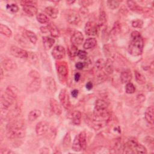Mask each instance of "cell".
<instances>
[{
	"mask_svg": "<svg viewBox=\"0 0 154 154\" xmlns=\"http://www.w3.org/2000/svg\"><path fill=\"white\" fill-rule=\"evenodd\" d=\"M7 136L9 138H20L25 135L24 123L21 120H12L7 125Z\"/></svg>",
	"mask_w": 154,
	"mask_h": 154,
	"instance_id": "6da1fadb",
	"label": "cell"
},
{
	"mask_svg": "<svg viewBox=\"0 0 154 154\" xmlns=\"http://www.w3.org/2000/svg\"><path fill=\"white\" fill-rule=\"evenodd\" d=\"M132 40L128 47L129 54L133 56H138L143 52L144 43L140 33L134 31L131 33Z\"/></svg>",
	"mask_w": 154,
	"mask_h": 154,
	"instance_id": "7a4b0ae2",
	"label": "cell"
},
{
	"mask_svg": "<svg viewBox=\"0 0 154 154\" xmlns=\"http://www.w3.org/2000/svg\"><path fill=\"white\" fill-rule=\"evenodd\" d=\"M29 76L32 78L31 82L26 88L28 93H34L38 91L41 87V78L38 72L31 70L29 73Z\"/></svg>",
	"mask_w": 154,
	"mask_h": 154,
	"instance_id": "3957f363",
	"label": "cell"
},
{
	"mask_svg": "<svg viewBox=\"0 0 154 154\" xmlns=\"http://www.w3.org/2000/svg\"><path fill=\"white\" fill-rule=\"evenodd\" d=\"M65 17L66 20L69 23L73 25L78 24L81 20L79 14L76 11L73 10H67L65 13Z\"/></svg>",
	"mask_w": 154,
	"mask_h": 154,
	"instance_id": "277c9868",
	"label": "cell"
},
{
	"mask_svg": "<svg viewBox=\"0 0 154 154\" xmlns=\"http://www.w3.org/2000/svg\"><path fill=\"white\" fill-rule=\"evenodd\" d=\"M15 99L9 96L7 93L2 95L1 98V109L2 111H7L13 103Z\"/></svg>",
	"mask_w": 154,
	"mask_h": 154,
	"instance_id": "5b68a950",
	"label": "cell"
},
{
	"mask_svg": "<svg viewBox=\"0 0 154 154\" xmlns=\"http://www.w3.org/2000/svg\"><path fill=\"white\" fill-rule=\"evenodd\" d=\"M59 99L61 104L66 109H69L71 107V103L70 101L69 96L65 89H62L59 94Z\"/></svg>",
	"mask_w": 154,
	"mask_h": 154,
	"instance_id": "8992f818",
	"label": "cell"
},
{
	"mask_svg": "<svg viewBox=\"0 0 154 154\" xmlns=\"http://www.w3.org/2000/svg\"><path fill=\"white\" fill-rule=\"evenodd\" d=\"M10 51L11 54L16 57L19 58H27L28 55V52H26L25 50L19 48L16 46H11L10 49Z\"/></svg>",
	"mask_w": 154,
	"mask_h": 154,
	"instance_id": "52a82bcc",
	"label": "cell"
},
{
	"mask_svg": "<svg viewBox=\"0 0 154 154\" xmlns=\"http://www.w3.org/2000/svg\"><path fill=\"white\" fill-rule=\"evenodd\" d=\"M99 26L92 21L88 22L85 25V32L88 35H95L97 34Z\"/></svg>",
	"mask_w": 154,
	"mask_h": 154,
	"instance_id": "ba28073f",
	"label": "cell"
},
{
	"mask_svg": "<svg viewBox=\"0 0 154 154\" xmlns=\"http://www.w3.org/2000/svg\"><path fill=\"white\" fill-rule=\"evenodd\" d=\"M65 55H66L65 49L63 46L61 45H58L55 46L53 50L52 51V55L55 59H57V60L63 58L65 57Z\"/></svg>",
	"mask_w": 154,
	"mask_h": 154,
	"instance_id": "9c48e42d",
	"label": "cell"
},
{
	"mask_svg": "<svg viewBox=\"0 0 154 154\" xmlns=\"http://www.w3.org/2000/svg\"><path fill=\"white\" fill-rule=\"evenodd\" d=\"M57 72L60 78L64 79L68 75V67L66 62H59L57 66Z\"/></svg>",
	"mask_w": 154,
	"mask_h": 154,
	"instance_id": "30bf717a",
	"label": "cell"
},
{
	"mask_svg": "<svg viewBox=\"0 0 154 154\" xmlns=\"http://www.w3.org/2000/svg\"><path fill=\"white\" fill-rule=\"evenodd\" d=\"M49 129V123L46 121L38 122L35 126V132L38 135H44Z\"/></svg>",
	"mask_w": 154,
	"mask_h": 154,
	"instance_id": "8fae6325",
	"label": "cell"
},
{
	"mask_svg": "<svg viewBox=\"0 0 154 154\" xmlns=\"http://www.w3.org/2000/svg\"><path fill=\"white\" fill-rule=\"evenodd\" d=\"M84 40V35L81 32L76 31H75L71 37V42L73 45L77 46L80 45Z\"/></svg>",
	"mask_w": 154,
	"mask_h": 154,
	"instance_id": "7c38bea8",
	"label": "cell"
},
{
	"mask_svg": "<svg viewBox=\"0 0 154 154\" xmlns=\"http://www.w3.org/2000/svg\"><path fill=\"white\" fill-rule=\"evenodd\" d=\"M2 67L7 71H13L17 69V64L14 61L11 59L6 58L2 62Z\"/></svg>",
	"mask_w": 154,
	"mask_h": 154,
	"instance_id": "4fadbf2b",
	"label": "cell"
},
{
	"mask_svg": "<svg viewBox=\"0 0 154 154\" xmlns=\"http://www.w3.org/2000/svg\"><path fill=\"white\" fill-rule=\"evenodd\" d=\"M50 107L52 111L56 115H60L62 113V108L58 102L54 98H51L49 101Z\"/></svg>",
	"mask_w": 154,
	"mask_h": 154,
	"instance_id": "5bb4252c",
	"label": "cell"
},
{
	"mask_svg": "<svg viewBox=\"0 0 154 154\" xmlns=\"http://www.w3.org/2000/svg\"><path fill=\"white\" fill-rule=\"evenodd\" d=\"M108 103L103 99H97L94 105V111H103L108 109Z\"/></svg>",
	"mask_w": 154,
	"mask_h": 154,
	"instance_id": "9a60e30c",
	"label": "cell"
},
{
	"mask_svg": "<svg viewBox=\"0 0 154 154\" xmlns=\"http://www.w3.org/2000/svg\"><path fill=\"white\" fill-rule=\"evenodd\" d=\"M153 106L151 105L149 106L145 111V119L147 123L150 125L153 124Z\"/></svg>",
	"mask_w": 154,
	"mask_h": 154,
	"instance_id": "2e32d148",
	"label": "cell"
},
{
	"mask_svg": "<svg viewBox=\"0 0 154 154\" xmlns=\"http://www.w3.org/2000/svg\"><path fill=\"white\" fill-rule=\"evenodd\" d=\"M132 79V73L130 70L127 69L123 70L120 75V80L123 84L130 82Z\"/></svg>",
	"mask_w": 154,
	"mask_h": 154,
	"instance_id": "e0dca14e",
	"label": "cell"
},
{
	"mask_svg": "<svg viewBox=\"0 0 154 154\" xmlns=\"http://www.w3.org/2000/svg\"><path fill=\"white\" fill-rule=\"evenodd\" d=\"M46 85L48 89L52 92L55 93L57 90V86L56 83L54 79L51 76H48L46 78Z\"/></svg>",
	"mask_w": 154,
	"mask_h": 154,
	"instance_id": "ac0fdd59",
	"label": "cell"
},
{
	"mask_svg": "<svg viewBox=\"0 0 154 154\" xmlns=\"http://www.w3.org/2000/svg\"><path fill=\"white\" fill-rule=\"evenodd\" d=\"M121 26L119 22H116L114 23L111 31H110V36L112 39H116L120 32Z\"/></svg>",
	"mask_w": 154,
	"mask_h": 154,
	"instance_id": "d6986e66",
	"label": "cell"
},
{
	"mask_svg": "<svg viewBox=\"0 0 154 154\" xmlns=\"http://www.w3.org/2000/svg\"><path fill=\"white\" fill-rule=\"evenodd\" d=\"M47 28L48 29L49 32H50L51 35L54 37H58L60 35V31L58 29V28L52 23H49L48 26Z\"/></svg>",
	"mask_w": 154,
	"mask_h": 154,
	"instance_id": "ffe728a7",
	"label": "cell"
},
{
	"mask_svg": "<svg viewBox=\"0 0 154 154\" xmlns=\"http://www.w3.org/2000/svg\"><path fill=\"white\" fill-rule=\"evenodd\" d=\"M55 43V40L53 38L49 37H43V44L45 49L46 50L50 49L54 44Z\"/></svg>",
	"mask_w": 154,
	"mask_h": 154,
	"instance_id": "44dd1931",
	"label": "cell"
},
{
	"mask_svg": "<svg viewBox=\"0 0 154 154\" xmlns=\"http://www.w3.org/2000/svg\"><path fill=\"white\" fill-rule=\"evenodd\" d=\"M127 5L128 7L130 8L131 10L135 11V12H138L141 13L143 11V8L138 5L136 2L133 1H127Z\"/></svg>",
	"mask_w": 154,
	"mask_h": 154,
	"instance_id": "7402d4cb",
	"label": "cell"
},
{
	"mask_svg": "<svg viewBox=\"0 0 154 154\" xmlns=\"http://www.w3.org/2000/svg\"><path fill=\"white\" fill-rule=\"evenodd\" d=\"M45 11L49 16H50L52 19L57 18L58 14V10L53 7H48L45 8Z\"/></svg>",
	"mask_w": 154,
	"mask_h": 154,
	"instance_id": "603a6c76",
	"label": "cell"
},
{
	"mask_svg": "<svg viewBox=\"0 0 154 154\" xmlns=\"http://www.w3.org/2000/svg\"><path fill=\"white\" fill-rule=\"evenodd\" d=\"M96 45L97 40L94 38H88L85 41L83 47L86 49H90L95 47Z\"/></svg>",
	"mask_w": 154,
	"mask_h": 154,
	"instance_id": "cb8c5ba5",
	"label": "cell"
},
{
	"mask_svg": "<svg viewBox=\"0 0 154 154\" xmlns=\"http://www.w3.org/2000/svg\"><path fill=\"white\" fill-rule=\"evenodd\" d=\"M5 93L16 99L18 95V90L16 87L10 85L6 88Z\"/></svg>",
	"mask_w": 154,
	"mask_h": 154,
	"instance_id": "d4e9b609",
	"label": "cell"
},
{
	"mask_svg": "<svg viewBox=\"0 0 154 154\" xmlns=\"http://www.w3.org/2000/svg\"><path fill=\"white\" fill-rule=\"evenodd\" d=\"M23 10L29 16H34L37 13V8L34 5H24Z\"/></svg>",
	"mask_w": 154,
	"mask_h": 154,
	"instance_id": "484cf974",
	"label": "cell"
},
{
	"mask_svg": "<svg viewBox=\"0 0 154 154\" xmlns=\"http://www.w3.org/2000/svg\"><path fill=\"white\" fill-rule=\"evenodd\" d=\"M72 122L75 125H79L81 122V113L79 111H75L73 112L72 115Z\"/></svg>",
	"mask_w": 154,
	"mask_h": 154,
	"instance_id": "4316f807",
	"label": "cell"
},
{
	"mask_svg": "<svg viewBox=\"0 0 154 154\" xmlns=\"http://www.w3.org/2000/svg\"><path fill=\"white\" fill-rule=\"evenodd\" d=\"M79 141L81 146L82 149L85 150L87 147V138H86V134L84 131L81 132L78 135Z\"/></svg>",
	"mask_w": 154,
	"mask_h": 154,
	"instance_id": "83f0119b",
	"label": "cell"
},
{
	"mask_svg": "<svg viewBox=\"0 0 154 154\" xmlns=\"http://www.w3.org/2000/svg\"><path fill=\"white\" fill-rule=\"evenodd\" d=\"M0 32L7 37H10L12 35V31L9 27L4 24H0Z\"/></svg>",
	"mask_w": 154,
	"mask_h": 154,
	"instance_id": "f1b7e54d",
	"label": "cell"
},
{
	"mask_svg": "<svg viewBox=\"0 0 154 154\" xmlns=\"http://www.w3.org/2000/svg\"><path fill=\"white\" fill-rule=\"evenodd\" d=\"M41 116V111L39 109H34L29 112L28 114V120L30 122L35 120Z\"/></svg>",
	"mask_w": 154,
	"mask_h": 154,
	"instance_id": "f546056e",
	"label": "cell"
},
{
	"mask_svg": "<svg viewBox=\"0 0 154 154\" xmlns=\"http://www.w3.org/2000/svg\"><path fill=\"white\" fill-rule=\"evenodd\" d=\"M134 153H146L147 150L144 146L141 144L138 143L137 142L135 143L133 147Z\"/></svg>",
	"mask_w": 154,
	"mask_h": 154,
	"instance_id": "4dcf8cb0",
	"label": "cell"
},
{
	"mask_svg": "<svg viewBox=\"0 0 154 154\" xmlns=\"http://www.w3.org/2000/svg\"><path fill=\"white\" fill-rule=\"evenodd\" d=\"M104 68L105 71L108 74H111L113 72V63L111 59H107L105 63Z\"/></svg>",
	"mask_w": 154,
	"mask_h": 154,
	"instance_id": "1f68e13d",
	"label": "cell"
},
{
	"mask_svg": "<svg viewBox=\"0 0 154 154\" xmlns=\"http://www.w3.org/2000/svg\"><path fill=\"white\" fill-rule=\"evenodd\" d=\"M72 150L75 151V152H79L81 151V150L82 149L79 141V138H78V135H76L72 143Z\"/></svg>",
	"mask_w": 154,
	"mask_h": 154,
	"instance_id": "d6a6232c",
	"label": "cell"
},
{
	"mask_svg": "<svg viewBox=\"0 0 154 154\" xmlns=\"http://www.w3.org/2000/svg\"><path fill=\"white\" fill-rule=\"evenodd\" d=\"M135 77L138 84L143 85L146 82V78L143 75L138 71H135Z\"/></svg>",
	"mask_w": 154,
	"mask_h": 154,
	"instance_id": "836d02e7",
	"label": "cell"
},
{
	"mask_svg": "<svg viewBox=\"0 0 154 154\" xmlns=\"http://www.w3.org/2000/svg\"><path fill=\"white\" fill-rule=\"evenodd\" d=\"M26 35H27L28 38H29V41L32 43V44H35L37 40V38L36 35L35 34L34 32L29 31V30H26Z\"/></svg>",
	"mask_w": 154,
	"mask_h": 154,
	"instance_id": "e575fe53",
	"label": "cell"
},
{
	"mask_svg": "<svg viewBox=\"0 0 154 154\" xmlns=\"http://www.w3.org/2000/svg\"><path fill=\"white\" fill-rule=\"evenodd\" d=\"M37 20L41 23H47L49 22V18L43 13H38L37 14Z\"/></svg>",
	"mask_w": 154,
	"mask_h": 154,
	"instance_id": "d590c367",
	"label": "cell"
},
{
	"mask_svg": "<svg viewBox=\"0 0 154 154\" xmlns=\"http://www.w3.org/2000/svg\"><path fill=\"white\" fill-rule=\"evenodd\" d=\"M106 22V15L104 11H101L99 16V26H103Z\"/></svg>",
	"mask_w": 154,
	"mask_h": 154,
	"instance_id": "8d00e7d4",
	"label": "cell"
},
{
	"mask_svg": "<svg viewBox=\"0 0 154 154\" xmlns=\"http://www.w3.org/2000/svg\"><path fill=\"white\" fill-rule=\"evenodd\" d=\"M70 143H71V137H70V134L68 132L65 135L63 140V144L64 147L68 148L70 145Z\"/></svg>",
	"mask_w": 154,
	"mask_h": 154,
	"instance_id": "74e56055",
	"label": "cell"
},
{
	"mask_svg": "<svg viewBox=\"0 0 154 154\" xmlns=\"http://www.w3.org/2000/svg\"><path fill=\"white\" fill-rule=\"evenodd\" d=\"M120 2V1H107V5L110 9L114 10L118 8Z\"/></svg>",
	"mask_w": 154,
	"mask_h": 154,
	"instance_id": "f35d334b",
	"label": "cell"
},
{
	"mask_svg": "<svg viewBox=\"0 0 154 154\" xmlns=\"http://www.w3.org/2000/svg\"><path fill=\"white\" fill-rule=\"evenodd\" d=\"M125 90L126 93L128 94H132L135 92V88L133 84L131 82H128L126 84V87H125Z\"/></svg>",
	"mask_w": 154,
	"mask_h": 154,
	"instance_id": "ab89813d",
	"label": "cell"
},
{
	"mask_svg": "<svg viewBox=\"0 0 154 154\" xmlns=\"http://www.w3.org/2000/svg\"><path fill=\"white\" fill-rule=\"evenodd\" d=\"M7 9L11 12V13H16L19 10V7L16 4H8L6 7Z\"/></svg>",
	"mask_w": 154,
	"mask_h": 154,
	"instance_id": "60d3db41",
	"label": "cell"
},
{
	"mask_svg": "<svg viewBox=\"0 0 154 154\" xmlns=\"http://www.w3.org/2000/svg\"><path fill=\"white\" fill-rule=\"evenodd\" d=\"M105 61L103 60V59H99L96 63V66L98 70H102L105 66Z\"/></svg>",
	"mask_w": 154,
	"mask_h": 154,
	"instance_id": "b9f144b4",
	"label": "cell"
},
{
	"mask_svg": "<svg viewBox=\"0 0 154 154\" xmlns=\"http://www.w3.org/2000/svg\"><path fill=\"white\" fill-rule=\"evenodd\" d=\"M143 25V21L140 19H136L132 22V26L134 28H141Z\"/></svg>",
	"mask_w": 154,
	"mask_h": 154,
	"instance_id": "7bdbcfd3",
	"label": "cell"
},
{
	"mask_svg": "<svg viewBox=\"0 0 154 154\" xmlns=\"http://www.w3.org/2000/svg\"><path fill=\"white\" fill-rule=\"evenodd\" d=\"M78 49L76 48V46H74V45H72L70 49V51H69V54L71 55L72 57H75V55H77L78 54Z\"/></svg>",
	"mask_w": 154,
	"mask_h": 154,
	"instance_id": "ee69618b",
	"label": "cell"
},
{
	"mask_svg": "<svg viewBox=\"0 0 154 154\" xmlns=\"http://www.w3.org/2000/svg\"><path fill=\"white\" fill-rule=\"evenodd\" d=\"M77 55L81 59H85L87 56V53L86 51H85L84 50H79L78 52Z\"/></svg>",
	"mask_w": 154,
	"mask_h": 154,
	"instance_id": "f6af8a7d",
	"label": "cell"
},
{
	"mask_svg": "<svg viewBox=\"0 0 154 154\" xmlns=\"http://www.w3.org/2000/svg\"><path fill=\"white\" fill-rule=\"evenodd\" d=\"M22 5H34L37 4V1H21Z\"/></svg>",
	"mask_w": 154,
	"mask_h": 154,
	"instance_id": "bcb514c9",
	"label": "cell"
},
{
	"mask_svg": "<svg viewBox=\"0 0 154 154\" xmlns=\"http://www.w3.org/2000/svg\"><path fill=\"white\" fill-rule=\"evenodd\" d=\"M28 58L31 60L32 62H35L37 61V55L33 52H28Z\"/></svg>",
	"mask_w": 154,
	"mask_h": 154,
	"instance_id": "7dc6e473",
	"label": "cell"
},
{
	"mask_svg": "<svg viewBox=\"0 0 154 154\" xmlns=\"http://www.w3.org/2000/svg\"><path fill=\"white\" fill-rule=\"evenodd\" d=\"M75 67L78 70H82L84 67V63H82V62H78L76 63L75 64Z\"/></svg>",
	"mask_w": 154,
	"mask_h": 154,
	"instance_id": "c3c4849f",
	"label": "cell"
},
{
	"mask_svg": "<svg viewBox=\"0 0 154 154\" xmlns=\"http://www.w3.org/2000/svg\"><path fill=\"white\" fill-rule=\"evenodd\" d=\"M78 90H76V89H74L73 90H72V92H71V94H72V96L73 97H76L77 96H78Z\"/></svg>",
	"mask_w": 154,
	"mask_h": 154,
	"instance_id": "681fc988",
	"label": "cell"
},
{
	"mask_svg": "<svg viewBox=\"0 0 154 154\" xmlns=\"http://www.w3.org/2000/svg\"><path fill=\"white\" fill-rule=\"evenodd\" d=\"M85 87H86V88L88 89V90H91V89L93 88V84H92V82H88L86 84Z\"/></svg>",
	"mask_w": 154,
	"mask_h": 154,
	"instance_id": "f907efd6",
	"label": "cell"
},
{
	"mask_svg": "<svg viewBox=\"0 0 154 154\" xmlns=\"http://www.w3.org/2000/svg\"><path fill=\"white\" fill-rule=\"evenodd\" d=\"M80 77H81L80 73H76L75 74V76H74L75 81L76 82H78V81L79 80Z\"/></svg>",
	"mask_w": 154,
	"mask_h": 154,
	"instance_id": "816d5d0a",
	"label": "cell"
},
{
	"mask_svg": "<svg viewBox=\"0 0 154 154\" xmlns=\"http://www.w3.org/2000/svg\"><path fill=\"white\" fill-rule=\"evenodd\" d=\"M40 30L43 33H47L49 31L47 26L46 27V26H41L40 27Z\"/></svg>",
	"mask_w": 154,
	"mask_h": 154,
	"instance_id": "f5cc1de1",
	"label": "cell"
},
{
	"mask_svg": "<svg viewBox=\"0 0 154 154\" xmlns=\"http://www.w3.org/2000/svg\"><path fill=\"white\" fill-rule=\"evenodd\" d=\"M40 153H49V149L48 148H42L40 151Z\"/></svg>",
	"mask_w": 154,
	"mask_h": 154,
	"instance_id": "db71d44e",
	"label": "cell"
},
{
	"mask_svg": "<svg viewBox=\"0 0 154 154\" xmlns=\"http://www.w3.org/2000/svg\"><path fill=\"white\" fill-rule=\"evenodd\" d=\"M1 79L3 78V71H2V69L1 68Z\"/></svg>",
	"mask_w": 154,
	"mask_h": 154,
	"instance_id": "11a10c76",
	"label": "cell"
}]
</instances>
